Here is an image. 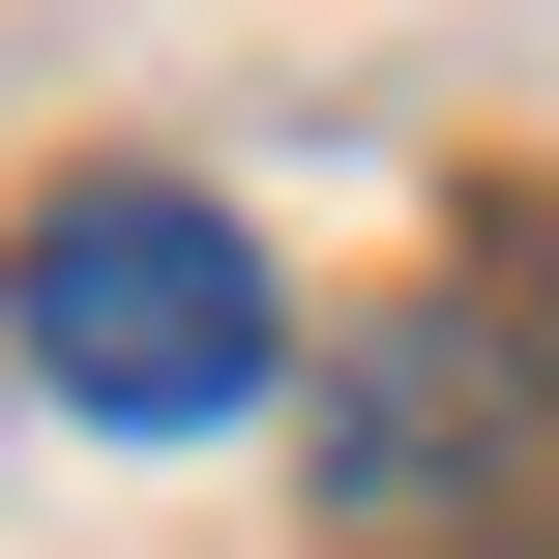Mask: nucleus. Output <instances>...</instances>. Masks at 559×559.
Here are the masks:
<instances>
[{"label": "nucleus", "mask_w": 559, "mask_h": 559, "mask_svg": "<svg viewBox=\"0 0 559 559\" xmlns=\"http://www.w3.org/2000/svg\"><path fill=\"white\" fill-rule=\"evenodd\" d=\"M265 236L206 206V177H59L29 206V383L59 413H118V442H206V413H265Z\"/></svg>", "instance_id": "1"}]
</instances>
